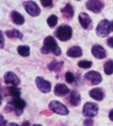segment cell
Masks as SVG:
<instances>
[{
    "label": "cell",
    "instance_id": "cell-1",
    "mask_svg": "<svg viewBox=\"0 0 113 126\" xmlns=\"http://www.w3.org/2000/svg\"><path fill=\"white\" fill-rule=\"evenodd\" d=\"M49 52H52L55 55H60L62 53V51H61L60 47L58 46L56 40L51 35H48V36H46L44 38V40H43V46L41 48V53L48 54Z\"/></svg>",
    "mask_w": 113,
    "mask_h": 126
},
{
    "label": "cell",
    "instance_id": "cell-2",
    "mask_svg": "<svg viewBox=\"0 0 113 126\" xmlns=\"http://www.w3.org/2000/svg\"><path fill=\"white\" fill-rule=\"evenodd\" d=\"M73 34V30L70 26L68 25H62L60 26L56 32H55V35L58 39H60L61 41H67L72 37Z\"/></svg>",
    "mask_w": 113,
    "mask_h": 126
},
{
    "label": "cell",
    "instance_id": "cell-3",
    "mask_svg": "<svg viewBox=\"0 0 113 126\" xmlns=\"http://www.w3.org/2000/svg\"><path fill=\"white\" fill-rule=\"evenodd\" d=\"M26 106V102L24 99H22L20 96L19 97H14L12 101L9 102V104L6 106V110L8 111V109H11L13 110L17 115H20L22 114L23 112V109L25 108Z\"/></svg>",
    "mask_w": 113,
    "mask_h": 126
},
{
    "label": "cell",
    "instance_id": "cell-4",
    "mask_svg": "<svg viewBox=\"0 0 113 126\" xmlns=\"http://www.w3.org/2000/svg\"><path fill=\"white\" fill-rule=\"evenodd\" d=\"M98 112V105L94 102H85L84 107H83V114L85 117L88 118H92L94 117Z\"/></svg>",
    "mask_w": 113,
    "mask_h": 126
},
{
    "label": "cell",
    "instance_id": "cell-5",
    "mask_svg": "<svg viewBox=\"0 0 113 126\" xmlns=\"http://www.w3.org/2000/svg\"><path fill=\"white\" fill-rule=\"evenodd\" d=\"M110 32H111L110 22L107 21V20L100 21L99 24L96 27V34L100 37H104V36H107Z\"/></svg>",
    "mask_w": 113,
    "mask_h": 126
},
{
    "label": "cell",
    "instance_id": "cell-6",
    "mask_svg": "<svg viewBox=\"0 0 113 126\" xmlns=\"http://www.w3.org/2000/svg\"><path fill=\"white\" fill-rule=\"evenodd\" d=\"M49 109L57 114H60V115H67L69 113V110L68 108L63 104L61 103L60 101H57V100H52L50 101L49 103Z\"/></svg>",
    "mask_w": 113,
    "mask_h": 126
},
{
    "label": "cell",
    "instance_id": "cell-7",
    "mask_svg": "<svg viewBox=\"0 0 113 126\" xmlns=\"http://www.w3.org/2000/svg\"><path fill=\"white\" fill-rule=\"evenodd\" d=\"M24 8H25L26 12L28 15H30L31 17H36V16H38L40 14L39 7L33 1H26L24 3Z\"/></svg>",
    "mask_w": 113,
    "mask_h": 126
},
{
    "label": "cell",
    "instance_id": "cell-8",
    "mask_svg": "<svg viewBox=\"0 0 113 126\" xmlns=\"http://www.w3.org/2000/svg\"><path fill=\"white\" fill-rule=\"evenodd\" d=\"M85 7L93 13H100L104 8V4L101 0H88L85 3Z\"/></svg>",
    "mask_w": 113,
    "mask_h": 126
},
{
    "label": "cell",
    "instance_id": "cell-9",
    "mask_svg": "<svg viewBox=\"0 0 113 126\" xmlns=\"http://www.w3.org/2000/svg\"><path fill=\"white\" fill-rule=\"evenodd\" d=\"M85 80L91 85H98L102 81L101 75L96 71H89L85 75Z\"/></svg>",
    "mask_w": 113,
    "mask_h": 126
},
{
    "label": "cell",
    "instance_id": "cell-10",
    "mask_svg": "<svg viewBox=\"0 0 113 126\" xmlns=\"http://www.w3.org/2000/svg\"><path fill=\"white\" fill-rule=\"evenodd\" d=\"M35 84H36V87L38 88V90L40 92L44 93V94L49 93L50 90H51V84H50V82L44 80L42 77H36Z\"/></svg>",
    "mask_w": 113,
    "mask_h": 126
},
{
    "label": "cell",
    "instance_id": "cell-11",
    "mask_svg": "<svg viewBox=\"0 0 113 126\" xmlns=\"http://www.w3.org/2000/svg\"><path fill=\"white\" fill-rule=\"evenodd\" d=\"M4 81H5L6 84L12 85V86H19L20 83H21L18 76L13 72H7L4 76Z\"/></svg>",
    "mask_w": 113,
    "mask_h": 126
},
{
    "label": "cell",
    "instance_id": "cell-12",
    "mask_svg": "<svg viewBox=\"0 0 113 126\" xmlns=\"http://www.w3.org/2000/svg\"><path fill=\"white\" fill-rule=\"evenodd\" d=\"M91 53L97 59H103V58L106 57V51H105V49L101 45H99V44H94L91 47Z\"/></svg>",
    "mask_w": 113,
    "mask_h": 126
},
{
    "label": "cell",
    "instance_id": "cell-13",
    "mask_svg": "<svg viewBox=\"0 0 113 126\" xmlns=\"http://www.w3.org/2000/svg\"><path fill=\"white\" fill-rule=\"evenodd\" d=\"M79 22H80L81 26L85 30L90 29V27H91V19L86 13H81L79 15Z\"/></svg>",
    "mask_w": 113,
    "mask_h": 126
},
{
    "label": "cell",
    "instance_id": "cell-14",
    "mask_svg": "<svg viewBox=\"0 0 113 126\" xmlns=\"http://www.w3.org/2000/svg\"><path fill=\"white\" fill-rule=\"evenodd\" d=\"M89 96L95 100H102L104 98V92L102 89L95 88L89 91Z\"/></svg>",
    "mask_w": 113,
    "mask_h": 126
},
{
    "label": "cell",
    "instance_id": "cell-15",
    "mask_svg": "<svg viewBox=\"0 0 113 126\" xmlns=\"http://www.w3.org/2000/svg\"><path fill=\"white\" fill-rule=\"evenodd\" d=\"M70 91H69L68 87L64 84H57L54 88V94L58 96H63V95L67 94Z\"/></svg>",
    "mask_w": 113,
    "mask_h": 126
},
{
    "label": "cell",
    "instance_id": "cell-16",
    "mask_svg": "<svg viewBox=\"0 0 113 126\" xmlns=\"http://www.w3.org/2000/svg\"><path fill=\"white\" fill-rule=\"evenodd\" d=\"M69 101L73 106H78L81 102V94L78 91H72L70 97H69Z\"/></svg>",
    "mask_w": 113,
    "mask_h": 126
},
{
    "label": "cell",
    "instance_id": "cell-17",
    "mask_svg": "<svg viewBox=\"0 0 113 126\" xmlns=\"http://www.w3.org/2000/svg\"><path fill=\"white\" fill-rule=\"evenodd\" d=\"M82 54H83V50L80 46H73L67 50V55L72 58L80 57V56H82Z\"/></svg>",
    "mask_w": 113,
    "mask_h": 126
},
{
    "label": "cell",
    "instance_id": "cell-18",
    "mask_svg": "<svg viewBox=\"0 0 113 126\" xmlns=\"http://www.w3.org/2000/svg\"><path fill=\"white\" fill-rule=\"evenodd\" d=\"M11 18H12L13 23L16 24V25L21 26V25H23V24L25 23V18H24V16H23L22 14H20L19 12H17V11H13V12L11 13Z\"/></svg>",
    "mask_w": 113,
    "mask_h": 126
},
{
    "label": "cell",
    "instance_id": "cell-19",
    "mask_svg": "<svg viewBox=\"0 0 113 126\" xmlns=\"http://www.w3.org/2000/svg\"><path fill=\"white\" fill-rule=\"evenodd\" d=\"M61 12L64 15V18L69 19V20L72 19L74 16V9H73L71 4H66V6L61 10Z\"/></svg>",
    "mask_w": 113,
    "mask_h": 126
},
{
    "label": "cell",
    "instance_id": "cell-20",
    "mask_svg": "<svg viewBox=\"0 0 113 126\" xmlns=\"http://www.w3.org/2000/svg\"><path fill=\"white\" fill-rule=\"evenodd\" d=\"M6 35L8 36V37H10V38H23V33L20 32V31H18V30H15V29H13V30H9V31H6Z\"/></svg>",
    "mask_w": 113,
    "mask_h": 126
},
{
    "label": "cell",
    "instance_id": "cell-21",
    "mask_svg": "<svg viewBox=\"0 0 113 126\" xmlns=\"http://www.w3.org/2000/svg\"><path fill=\"white\" fill-rule=\"evenodd\" d=\"M63 62H58V61H52L51 63H49L48 65V69L50 71H55V72H59L60 69L62 68Z\"/></svg>",
    "mask_w": 113,
    "mask_h": 126
},
{
    "label": "cell",
    "instance_id": "cell-22",
    "mask_svg": "<svg viewBox=\"0 0 113 126\" xmlns=\"http://www.w3.org/2000/svg\"><path fill=\"white\" fill-rule=\"evenodd\" d=\"M18 53L23 57H27L29 55V47L27 45H20L18 47Z\"/></svg>",
    "mask_w": 113,
    "mask_h": 126
},
{
    "label": "cell",
    "instance_id": "cell-23",
    "mask_svg": "<svg viewBox=\"0 0 113 126\" xmlns=\"http://www.w3.org/2000/svg\"><path fill=\"white\" fill-rule=\"evenodd\" d=\"M104 73L106 75H111L113 74V60H108L104 64Z\"/></svg>",
    "mask_w": 113,
    "mask_h": 126
},
{
    "label": "cell",
    "instance_id": "cell-24",
    "mask_svg": "<svg viewBox=\"0 0 113 126\" xmlns=\"http://www.w3.org/2000/svg\"><path fill=\"white\" fill-rule=\"evenodd\" d=\"M8 92H9V94L12 95L13 97H19L20 96V90L16 86L9 87L8 88Z\"/></svg>",
    "mask_w": 113,
    "mask_h": 126
},
{
    "label": "cell",
    "instance_id": "cell-25",
    "mask_svg": "<svg viewBox=\"0 0 113 126\" xmlns=\"http://www.w3.org/2000/svg\"><path fill=\"white\" fill-rule=\"evenodd\" d=\"M57 22H58V18H57V16H55V15H51V16L48 17V19H47V24H48V26H49L50 28H54V27L57 25Z\"/></svg>",
    "mask_w": 113,
    "mask_h": 126
},
{
    "label": "cell",
    "instance_id": "cell-26",
    "mask_svg": "<svg viewBox=\"0 0 113 126\" xmlns=\"http://www.w3.org/2000/svg\"><path fill=\"white\" fill-rule=\"evenodd\" d=\"M91 65H92V62L87 61V60H82V61L78 62V66L80 68H83V69H88L91 67Z\"/></svg>",
    "mask_w": 113,
    "mask_h": 126
},
{
    "label": "cell",
    "instance_id": "cell-27",
    "mask_svg": "<svg viewBox=\"0 0 113 126\" xmlns=\"http://www.w3.org/2000/svg\"><path fill=\"white\" fill-rule=\"evenodd\" d=\"M65 79H66V82H68V83H73L75 81V77L71 72H66Z\"/></svg>",
    "mask_w": 113,
    "mask_h": 126
},
{
    "label": "cell",
    "instance_id": "cell-28",
    "mask_svg": "<svg viewBox=\"0 0 113 126\" xmlns=\"http://www.w3.org/2000/svg\"><path fill=\"white\" fill-rule=\"evenodd\" d=\"M40 3L43 7H51L52 6V0H40Z\"/></svg>",
    "mask_w": 113,
    "mask_h": 126
},
{
    "label": "cell",
    "instance_id": "cell-29",
    "mask_svg": "<svg viewBox=\"0 0 113 126\" xmlns=\"http://www.w3.org/2000/svg\"><path fill=\"white\" fill-rule=\"evenodd\" d=\"M93 124V121L91 118H86L85 121H84V125L85 126H91Z\"/></svg>",
    "mask_w": 113,
    "mask_h": 126
},
{
    "label": "cell",
    "instance_id": "cell-30",
    "mask_svg": "<svg viewBox=\"0 0 113 126\" xmlns=\"http://www.w3.org/2000/svg\"><path fill=\"white\" fill-rule=\"evenodd\" d=\"M0 126H7V121L3 117V115H0Z\"/></svg>",
    "mask_w": 113,
    "mask_h": 126
},
{
    "label": "cell",
    "instance_id": "cell-31",
    "mask_svg": "<svg viewBox=\"0 0 113 126\" xmlns=\"http://www.w3.org/2000/svg\"><path fill=\"white\" fill-rule=\"evenodd\" d=\"M3 46H4V36H3L2 32L0 31V48H2Z\"/></svg>",
    "mask_w": 113,
    "mask_h": 126
},
{
    "label": "cell",
    "instance_id": "cell-32",
    "mask_svg": "<svg viewBox=\"0 0 113 126\" xmlns=\"http://www.w3.org/2000/svg\"><path fill=\"white\" fill-rule=\"evenodd\" d=\"M107 44H108L110 47L113 48V36H111V37H109V38L107 39Z\"/></svg>",
    "mask_w": 113,
    "mask_h": 126
},
{
    "label": "cell",
    "instance_id": "cell-33",
    "mask_svg": "<svg viewBox=\"0 0 113 126\" xmlns=\"http://www.w3.org/2000/svg\"><path fill=\"white\" fill-rule=\"evenodd\" d=\"M109 119L111 120V121H113V109H111L110 110V112H109Z\"/></svg>",
    "mask_w": 113,
    "mask_h": 126
},
{
    "label": "cell",
    "instance_id": "cell-34",
    "mask_svg": "<svg viewBox=\"0 0 113 126\" xmlns=\"http://www.w3.org/2000/svg\"><path fill=\"white\" fill-rule=\"evenodd\" d=\"M22 126H29V122H28V121H25V122L22 124Z\"/></svg>",
    "mask_w": 113,
    "mask_h": 126
},
{
    "label": "cell",
    "instance_id": "cell-35",
    "mask_svg": "<svg viewBox=\"0 0 113 126\" xmlns=\"http://www.w3.org/2000/svg\"><path fill=\"white\" fill-rule=\"evenodd\" d=\"M110 29H111V32H113V21L110 22Z\"/></svg>",
    "mask_w": 113,
    "mask_h": 126
},
{
    "label": "cell",
    "instance_id": "cell-36",
    "mask_svg": "<svg viewBox=\"0 0 113 126\" xmlns=\"http://www.w3.org/2000/svg\"><path fill=\"white\" fill-rule=\"evenodd\" d=\"M9 126H19V125H18L17 123H10Z\"/></svg>",
    "mask_w": 113,
    "mask_h": 126
},
{
    "label": "cell",
    "instance_id": "cell-37",
    "mask_svg": "<svg viewBox=\"0 0 113 126\" xmlns=\"http://www.w3.org/2000/svg\"><path fill=\"white\" fill-rule=\"evenodd\" d=\"M1 102H2V95H1V93H0V104H1Z\"/></svg>",
    "mask_w": 113,
    "mask_h": 126
},
{
    "label": "cell",
    "instance_id": "cell-38",
    "mask_svg": "<svg viewBox=\"0 0 113 126\" xmlns=\"http://www.w3.org/2000/svg\"><path fill=\"white\" fill-rule=\"evenodd\" d=\"M33 126H42V125H40V124H34Z\"/></svg>",
    "mask_w": 113,
    "mask_h": 126
},
{
    "label": "cell",
    "instance_id": "cell-39",
    "mask_svg": "<svg viewBox=\"0 0 113 126\" xmlns=\"http://www.w3.org/2000/svg\"><path fill=\"white\" fill-rule=\"evenodd\" d=\"M77 1H81V0H77Z\"/></svg>",
    "mask_w": 113,
    "mask_h": 126
}]
</instances>
